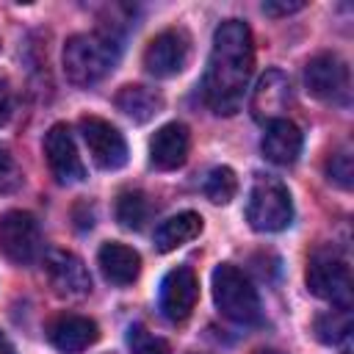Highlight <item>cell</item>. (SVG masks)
Instances as JSON below:
<instances>
[{"label":"cell","instance_id":"obj_1","mask_svg":"<svg viewBox=\"0 0 354 354\" xmlns=\"http://www.w3.org/2000/svg\"><path fill=\"white\" fill-rule=\"evenodd\" d=\"M254 69V39L246 22L227 19L213 33V47L205 69V102L213 113H235L243 102Z\"/></svg>","mask_w":354,"mask_h":354},{"label":"cell","instance_id":"obj_2","mask_svg":"<svg viewBox=\"0 0 354 354\" xmlns=\"http://www.w3.org/2000/svg\"><path fill=\"white\" fill-rule=\"evenodd\" d=\"M119 39L105 30L77 33L64 44V75L75 86H91L102 80L119 61Z\"/></svg>","mask_w":354,"mask_h":354},{"label":"cell","instance_id":"obj_3","mask_svg":"<svg viewBox=\"0 0 354 354\" xmlns=\"http://www.w3.org/2000/svg\"><path fill=\"white\" fill-rule=\"evenodd\" d=\"M213 301L218 313L235 324L260 321V296L249 277L232 263H221L213 271Z\"/></svg>","mask_w":354,"mask_h":354},{"label":"cell","instance_id":"obj_4","mask_svg":"<svg viewBox=\"0 0 354 354\" xmlns=\"http://www.w3.org/2000/svg\"><path fill=\"white\" fill-rule=\"evenodd\" d=\"M307 288L335 307H351V268L346 257L332 246L315 249L307 263Z\"/></svg>","mask_w":354,"mask_h":354},{"label":"cell","instance_id":"obj_5","mask_svg":"<svg viewBox=\"0 0 354 354\" xmlns=\"http://www.w3.org/2000/svg\"><path fill=\"white\" fill-rule=\"evenodd\" d=\"M246 221L257 232H279L293 221V199L285 183L277 177H257L249 202H246Z\"/></svg>","mask_w":354,"mask_h":354},{"label":"cell","instance_id":"obj_6","mask_svg":"<svg viewBox=\"0 0 354 354\" xmlns=\"http://www.w3.org/2000/svg\"><path fill=\"white\" fill-rule=\"evenodd\" d=\"M304 86L313 97L332 105H348L351 100V77L348 66L335 53H318L304 66Z\"/></svg>","mask_w":354,"mask_h":354},{"label":"cell","instance_id":"obj_7","mask_svg":"<svg viewBox=\"0 0 354 354\" xmlns=\"http://www.w3.org/2000/svg\"><path fill=\"white\" fill-rule=\"evenodd\" d=\"M41 249L39 221L28 210H6L0 216V252L6 260L17 266H28L36 260Z\"/></svg>","mask_w":354,"mask_h":354},{"label":"cell","instance_id":"obj_8","mask_svg":"<svg viewBox=\"0 0 354 354\" xmlns=\"http://www.w3.org/2000/svg\"><path fill=\"white\" fill-rule=\"evenodd\" d=\"M191 39L183 28H166L160 30L144 50V66L152 77H171L180 75L188 64Z\"/></svg>","mask_w":354,"mask_h":354},{"label":"cell","instance_id":"obj_9","mask_svg":"<svg viewBox=\"0 0 354 354\" xmlns=\"http://www.w3.org/2000/svg\"><path fill=\"white\" fill-rule=\"evenodd\" d=\"M80 133H83V141L91 152V160L100 169L113 171V169H122L127 163V141L111 122H105L100 116H83Z\"/></svg>","mask_w":354,"mask_h":354},{"label":"cell","instance_id":"obj_10","mask_svg":"<svg viewBox=\"0 0 354 354\" xmlns=\"http://www.w3.org/2000/svg\"><path fill=\"white\" fill-rule=\"evenodd\" d=\"M44 274H47V282H50L53 293L61 296V299H83L91 290L88 268L72 252H64V249L47 252Z\"/></svg>","mask_w":354,"mask_h":354},{"label":"cell","instance_id":"obj_11","mask_svg":"<svg viewBox=\"0 0 354 354\" xmlns=\"http://www.w3.org/2000/svg\"><path fill=\"white\" fill-rule=\"evenodd\" d=\"M199 299V282L196 274L188 266H177L171 268L163 282H160V313L171 321V324H183Z\"/></svg>","mask_w":354,"mask_h":354},{"label":"cell","instance_id":"obj_12","mask_svg":"<svg viewBox=\"0 0 354 354\" xmlns=\"http://www.w3.org/2000/svg\"><path fill=\"white\" fill-rule=\"evenodd\" d=\"M44 158H47V166H50L53 177L61 185L80 183L86 177L83 160L77 155L75 138H72V133H69L66 124H53L47 130V136H44Z\"/></svg>","mask_w":354,"mask_h":354},{"label":"cell","instance_id":"obj_13","mask_svg":"<svg viewBox=\"0 0 354 354\" xmlns=\"http://www.w3.org/2000/svg\"><path fill=\"white\" fill-rule=\"evenodd\" d=\"M47 337L61 354H80L100 340V326L86 315L64 313L47 326Z\"/></svg>","mask_w":354,"mask_h":354},{"label":"cell","instance_id":"obj_14","mask_svg":"<svg viewBox=\"0 0 354 354\" xmlns=\"http://www.w3.org/2000/svg\"><path fill=\"white\" fill-rule=\"evenodd\" d=\"M191 149V133L183 122H169L155 130L149 141V163L160 171L180 169Z\"/></svg>","mask_w":354,"mask_h":354},{"label":"cell","instance_id":"obj_15","mask_svg":"<svg viewBox=\"0 0 354 354\" xmlns=\"http://www.w3.org/2000/svg\"><path fill=\"white\" fill-rule=\"evenodd\" d=\"M288 100H290L288 77L279 69H268L257 80V88L252 94V116L257 122H266V124L274 122V119H282V111H285Z\"/></svg>","mask_w":354,"mask_h":354},{"label":"cell","instance_id":"obj_16","mask_svg":"<svg viewBox=\"0 0 354 354\" xmlns=\"http://www.w3.org/2000/svg\"><path fill=\"white\" fill-rule=\"evenodd\" d=\"M301 130L296 127V122L290 119H274L266 124V133H263V155L277 163V166H290L296 163V158L301 155Z\"/></svg>","mask_w":354,"mask_h":354},{"label":"cell","instance_id":"obj_17","mask_svg":"<svg viewBox=\"0 0 354 354\" xmlns=\"http://www.w3.org/2000/svg\"><path fill=\"white\" fill-rule=\"evenodd\" d=\"M97 263H100L102 277L113 285H133L141 274V254L133 246L119 243V241L102 243L97 252Z\"/></svg>","mask_w":354,"mask_h":354},{"label":"cell","instance_id":"obj_18","mask_svg":"<svg viewBox=\"0 0 354 354\" xmlns=\"http://www.w3.org/2000/svg\"><path fill=\"white\" fill-rule=\"evenodd\" d=\"M116 108L130 116L136 124H144L149 119H155L163 111V97L160 91L149 88V86H122L116 91Z\"/></svg>","mask_w":354,"mask_h":354},{"label":"cell","instance_id":"obj_19","mask_svg":"<svg viewBox=\"0 0 354 354\" xmlns=\"http://www.w3.org/2000/svg\"><path fill=\"white\" fill-rule=\"evenodd\" d=\"M199 232H202V216L199 213H194V210L177 213L155 230V249L158 252H174L177 246L199 238Z\"/></svg>","mask_w":354,"mask_h":354},{"label":"cell","instance_id":"obj_20","mask_svg":"<svg viewBox=\"0 0 354 354\" xmlns=\"http://www.w3.org/2000/svg\"><path fill=\"white\" fill-rule=\"evenodd\" d=\"M348 332H351V310L348 307H335L315 318V337L326 346L343 343L348 337Z\"/></svg>","mask_w":354,"mask_h":354},{"label":"cell","instance_id":"obj_21","mask_svg":"<svg viewBox=\"0 0 354 354\" xmlns=\"http://www.w3.org/2000/svg\"><path fill=\"white\" fill-rule=\"evenodd\" d=\"M116 221L124 227V230H141L144 221L149 218V202L141 191H122L119 199H116Z\"/></svg>","mask_w":354,"mask_h":354},{"label":"cell","instance_id":"obj_22","mask_svg":"<svg viewBox=\"0 0 354 354\" xmlns=\"http://www.w3.org/2000/svg\"><path fill=\"white\" fill-rule=\"evenodd\" d=\"M202 191H205V196H207L210 202L227 205V202L235 196V191H238V177H235V171H232L230 166H216V169L207 171Z\"/></svg>","mask_w":354,"mask_h":354},{"label":"cell","instance_id":"obj_23","mask_svg":"<svg viewBox=\"0 0 354 354\" xmlns=\"http://www.w3.org/2000/svg\"><path fill=\"white\" fill-rule=\"evenodd\" d=\"M127 343H130L133 354H171L169 343H166L163 337L152 335V332H149L147 326H141V324H133V326L127 329Z\"/></svg>","mask_w":354,"mask_h":354},{"label":"cell","instance_id":"obj_24","mask_svg":"<svg viewBox=\"0 0 354 354\" xmlns=\"http://www.w3.org/2000/svg\"><path fill=\"white\" fill-rule=\"evenodd\" d=\"M326 174H329V180L337 183L340 188H351L354 166H351V152H348L346 147L329 155V160H326Z\"/></svg>","mask_w":354,"mask_h":354},{"label":"cell","instance_id":"obj_25","mask_svg":"<svg viewBox=\"0 0 354 354\" xmlns=\"http://www.w3.org/2000/svg\"><path fill=\"white\" fill-rule=\"evenodd\" d=\"M22 185V169L17 163V158L0 147V194H11Z\"/></svg>","mask_w":354,"mask_h":354},{"label":"cell","instance_id":"obj_26","mask_svg":"<svg viewBox=\"0 0 354 354\" xmlns=\"http://www.w3.org/2000/svg\"><path fill=\"white\" fill-rule=\"evenodd\" d=\"M304 8V3L301 0H268V3H263V11L268 14V17H285V14H293V11H301Z\"/></svg>","mask_w":354,"mask_h":354},{"label":"cell","instance_id":"obj_27","mask_svg":"<svg viewBox=\"0 0 354 354\" xmlns=\"http://www.w3.org/2000/svg\"><path fill=\"white\" fill-rule=\"evenodd\" d=\"M14 113V91L8 86V80L0 77V124H6Z\"/></svg>","mask_w":354,"mask_h":354},{"label":"cell","instance_id":"obj_28","mask_svg":"<svg viewBox=\"0 0 354 354\" xmlns=\"http://www.w3.org/2000/svg\"><path fill=\"white\" fill-rule=\"evenodd\" d=\"M0 354H17V351H14V346L8 343V337H6L3 332H0Z\"/></svg>","mask_w":354,"mask_h":354},{"label":"cell","instance_id":"obj_29","mask_svg":"<svg viewBox=\"0 0 354 354\" xmlns=\"http://www.w3.org/2000/svg\"><path fill=\"white\" fill-rule=\"evenodd\" d=\"M254 354H282V351H277V348H257Z\"/></svg>","mask_w":354,"mask_h":354}]
</instances>
